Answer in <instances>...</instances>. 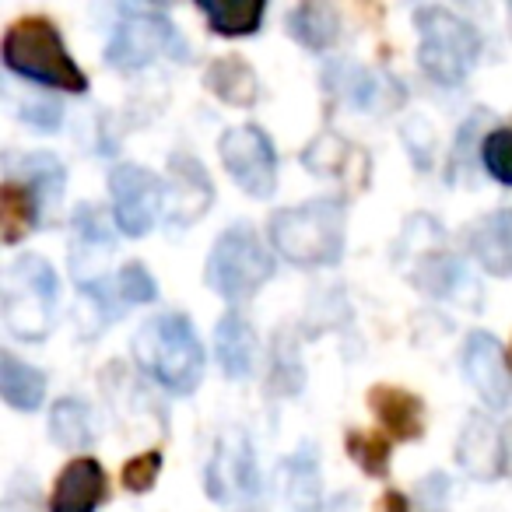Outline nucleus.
<instances>
[{
    "label": "nucleus",
    "mask_w": 512,
    "mask_h": 512,
    "mask_svg": "<svg viewBox=\"0 0 512 512\" xmlns=\"http://www.w3.org/2000/svg\"><path fill=\"white\" fill-rule=\"evenodd\" d=\"M134 358L155 383L179 397L197 390L204 376V348L183 313H162L144 323L134 337Z\"/></svg>",
    "instance_id": "f257e3e1"
},
{
    "label": "nucleus",
    "mask_w": 512,
    "mask_h": 512,
    "mask_svg": "<svg viewBox=\"0 0 512 512\" xmlns=\"http://www.w3.org/2000/svg\"><path fill=\"white\" fill-rule=\"evenodd\" d=\"M344 204L334 197L309 200L271 214V242L295 267H330L344 253Z\"/></svg>",
    "instance_id": "f03ea898"
},
{
    "label": "nucleus",
    "mask_w": 512,
    "mask_h": 512,
    "mask_svg": "<svg viewBox=\"0 0 512 512\" xmlns=\"http://www.w3.org/2000/svg\"><path fill=\"white\" fill-rule=\"evenodd\" d=\"M4 64L15 71L18 78H29L36 85L60 88V92H85L88 78L74 57L67 53L64 39H60L57 25L50 18H22L8 29L4 36Z\"/></svg>",
    "instance_id": "7ed1b4c3"
},
{
    "label": "nucleus",
    "mask_w": 512,
    "mask_h": 512,
    "mask_svg": "<svg viewBox=\"0 0 512 512\" xmlns=\"http://www.w3.org/2000/svg\"><path fill=\"white\" fill-rule=\"evenodd\" d=\"M60 302V281L57 271L46 264L43 256L25 253L8 267V281H4V323L15 337L22 341H46L53 330V309Z\"/></svg>",
    "instance_id": "20e7f679"
},
{
    "label": "nucleus",
    "mask_w": 512,
    "mask_h": 512,
    "mask_svg": "<svg viewBox=\"0 0 512 512\" xmlns=\"http://www.w3.org/2000/svg\"><path fill=\"white\" fill-rule=\"evenodd\" d=\"M414 25H418L421 36L418 60L428 78L449 88L463 85L470 67L477 64V53H481V39H477L474 25L463 22L453 11L435 8V4L414 11Z\"/></svg>",
    "instance_id": "39448f33"
},
{
    "label": "nucleus",
    "mask_w": 512,
    "mask_h": 512,
    "mask_svg": "<svg viewBox=\"0 0 512 512\" xmlns=\"http://www.w3.org/2000/svg\"><path fill=\"white\" fill-rule=\"evenodd\" d=\"M274 274V256L249 225H232L218 235L207 260V285L228 302H242L264 288Z\"/></svg>",
    "instance_id": "423d86ee"
},
{
    "label": "nucleus",
    "mask_w": 512,
    "mask_h": 512,
    "mask_svg": "<svg viewBox=\"0 0 512 512\" xmlns=\"http://www.w3.org/2000/svg\"><path fill=\"white\" fill-rule=\"evenodd\" d=\"M155 57H172L176 64H186L190 50L165 15L151 8H137V4L120 8V25L106 46V64L116 71H141Z\"/></svg>",
    "instance_id": "0eeeda50"
},
{
    "label": "nucleus",
    "mask_w": 512,
    "mask_h": 512,
    "mask_svg": "<svg viewBox=\"0 0 512 512\" xmlns=\"http://www.w3.org/2000/svg\"><path fill=\"white\" fill-rule=\"evenodd\" d=\"M218 155L225 162L228 176L249 193L264 200L278 186V155H274L271 137L260 127H232L218 144Z\"/></svg>",
    "instance_id": "6e6552de"
},
{
    "label": "nucleus",
    "mask_w": 512,
    "mask_h": 512,
    "mask_svg": "<svg viewBox=\"0 0 512 512\" xmlns=\"http://www.w3.org/2000/svg\"><path fill=\"white\" fill-rule=\"evenodd\" d=\"M207 495L214 502H249L260 495V470H256L253 442L242 428H228L214 446L207 463Z\"/></svg>",
    "instance_id": "1a4fd4ad"
},
{
    "label": "nucleus",
    "mask_w": 512,
    "mask_h": 512,
    "mask_svg": "<svg viewBox=\"0 0 512 512\" xmlns=\"http://www.w3.org/2000/svg\"><path fill=\"white\" fill-rule=\"evenodd\" d=\"M109 193H113L116 225L130 239H141L155 225V214L165 200L162 179L141 165H116L109 172Z\"/></svg>",
    "instance_id": "9d476101"
},
{
    "label": "nucleus",
    "mask_w": 512,
    "mask_h": 512,
    "mask_svg": "<svg viewBox=\"0 0 512 512\" xmlns=\"http://www.w3.org/2000/svg\"><path fill=\"white\" fill-rule=\"evenodd\" d=\"M463 376L484 407L505 411L512 404V362L505 358L502 344L484 330L470 334L463 344Z\"/></svg>",
    "instance_id": "9b49d317"
},
{
    "label": "nucleus",
    "mask_w": 512,
    "mask_h": 512,
    "mask_svg": "<svg viewBox=\"0 0 512 512\" xmlns=\"http://www.w3.org/2000/svg\"><path fill=\"white\" fill-rule=\"evenodd\" d=\"M214 186L207 179L204 165L193 155H172L169 158V193H165V214L172 225L186 228L190 221H197L200 214L211 207Z\"/></svg>",
    "instance_id": "f8f14e48"
},
{
    "label": "nucleus",
    "mask_w": 512,
    "mask_h": 512,
    "mask_svg": "<svg viewBox=\"0 0 512 512\" xmlns=\"http://www.w3.org/2000/svg\"><path fill=\"white\" fill-rule=\"evenodd\" d=\"M456 463L474 481H498L505 474V428L484 414H474L456 442Z\"/></svg>",
    "instance_id": "ddd939ff"
},
{
    "label": "nucleus",
    "mask_w": 512,
    "mask_h": 512,
    "mask_svg": "<svg viewBox=\"0 0 512 512\" xmlns=\"http://www.w3.org/2000/svg\"><path fill=\"white\" fill-rule=\"evenodd\" d=\"M102 498H106V470L92 456H78L60 470L50 512H95Z\"/></svg>",
    "instance_id": "4468645a"
},
{
    "label": "nucleus",
    "mask_w": 512,
    "mask_h": 512,
    "mask_svg": "<svg viewBox=\"0 0 512 512\" xmlns=\"http://www.w3.org/2000/svg\"><path fill=\"white\" fill-rule=\"evenodd\" d=\"M369 407L390 439L414 442L425 432V407L414 393L400 390V386H372Z\"/></svg>",
    "instance_id": "2eb2a0df"
},
{
    "label": "nucleus",
    "mask_w": 512,
    "mask_h": 512,
    "mask_svg": "<svg viewBox=\"0 0 512 512\" xmlns=\"http://www.w3.org/2000/svg\"><path fill=\"white\" fill-rule=\"evenodd\" d=\"M470 253L495 278H512V211H495L470 232Z\"/></svg>",
    "instance_id": "dca6fc26"
},
{
    "label": "nucleus",
    "mask_w": 512,
    "mask_h": 512,
    "mask_svg": "<svg viewBox=\"0 0 512 512\" xmlns=\"http://www.w3.org/2000/svg\"><path fill=\"white\" fill-rule=\"evenodd\" d=\"M214 355L228 379H242L253 372V355H256V337L253 327L246 323L242 313H225L214 327Z\"/></svg>",
    "instance_id": "f3484780"
},
{
    "label": "nucleus",
    "mask_w": 512,
    "mask_h": 512,
    "mask_svg": "<svg viewBox=\"0 0 512 512\" xmlns=\"http://www.w3.org/2000/svg\"><path fill=\"white\" fill-rule=\"evenodd\" d=\"M39 207H43V200H39V193L29 183L8 179V183L0 186V239L8 242V246L25 239L36 228Z\"/></svg>",
    "instance_id": "a211bd4d"
},
{
    "label": "nucleus",
    "mask_w": 512,
    "mask_h": 512,
    "mask_svg": "<svg viewBox=\"0 0 512 512\" xmlns=\"http://www.w3.org/2000/svg\"><path fill=\"white\" fill-rule=\"evenodd\" d=\"M0 393L15 411H39L46 400V376L11 351H0Z\"/></svg>",
    "instance_id": "6ab92c4d"
},
{
    "label": "nucleus",
    "mask_w": 512,
    "mask_h": 512,
    "mask_svg": "<svg viewBox=\"0 0 512 512\" xmlns=\"http://www.w3.org/2000/svg\"><path fill=\"white\" fill-rule=\"evenodd\" d=\"M204 85L228 106H253L256 102V74L242 57H218L204 71Z\"/></svg>",
    "instance_id": "aec40b11"
},
{
    "label": "nucleus",
    "mask_w": 512,
    "mask_h": 512,
    "mask_svg": "<svg viewBox=\"0 0 512 512\" xmlns=\"http://www.w3.org/2000/svg\"><path fill=\"white\" fill-rule=\"evenodd\" d=\"M288 32L292 39H299L306 50L323 53L341 39V18L330 4H299L288 15Z\"/></svg>",
    "instance_id": "412c9836"
},
{
    "label": "nucleus",
    "mask_w": 512,
    "mask_h": 512,
    "mask_svg": "<svg viewBox=\"0 0 512 512\" xmlns=\"http://www.w3.org/2000/svg\"><path fill=\"white\" fill-rule=\"evenodd\" d=\"M285 495L295 512H320L323 484L313 446H302L299 453L285 460Z\"/></svg>",
    "instance_id": "4be33fe9"
},
{
    "label": "nucleus",
    "mask_w": 512,
    "mask_h": 512,
    "mask_svg": "<svg viewBox=\"0 0 512 512\" xmlns=\"http://www.w3.org/2000/svg\"><path fill=\"white\" fill-rule=\"evenodd\" d=\"M200 11L207 15V25L218 36H253L264 22L267 4L264 0H228V4H214V0H200Z\"/></svg>",
    "instance_id": "5701e85b"
},
{
    "label": "nucleus",
    "mask_w": 512,
    "mask_h": 512,
    "mask_svg": "<svg viewBox=\"0 0 512 512\" xmlns=\"http://www.w3.org/2000/svg\"><path fill=\"white\" fill-rule=\"evenodd\" d=\"M421 264L418 271H414V285L421 288V292L435 295V299H446L449 292L456 288V281L463 278L460 264H456V256H449L442 246L435 249H421Z\"/></svg>",
    "instance_id": "b1692460"
},
{
    "label": "nucleus",
    "mask_w": 512,
    "mask_h": 512,
    "mask_svg": "<svg viewBox=\"0 0 512 512\" xmlns=\"http://www.w3.org/2000/svg\"><path fill=\"white\" fill-rule=\"evenodd\" d=\"M50 435L64 449H85L92 442V414H88V407L74 397L57 400V407L50 414Z\"/></svg>",
    "instance_id": "393cba45"
},
{
    "label": "nucleus",
    "mask_w": 512,
    "mask_h": 512,
    "mask_svg": "<svg viewBox=\"0 0 512 512\" xmlns=\"http://www.w3.org/2000/svg\"><path fill=\"white\" fill-rule=\"evenodd\" d=\"M22 172H25V183L39 193L43 207H53L60 204L64 197V186H67V172H64V162L46 151H36V155H25L22 158Z\"/></svg>",
    "instance_id": "a878e982"
},
{
    "label": "nucleus",
    "mask_w": 512,
    "mask_h": 512,
    "mask_svg": "<svg viewBox=\"0 0 512 512\" xmlns=\"http://www.w3.org/2000/svg\"><path fill=\"white\" fill-rule=\"evenodd\" d=\"M330 81H334V92L337 99H344L348 106L355 109H369L379 95V85H376V74L365 71V67H355V64H341V67H330Z\"/></svg>",
    "instance_id": "bb28decb"
},
{
    "label": "nucleus",
    "mask_w": 512,
    "mask_h": 512,
    "mask_svg": "<svg viewBox=\"0 0 512 512\" xmlns=\"http://www.w3.org/2000/svg\"><path fill=\"white\" fill-rule=\"evenodd\" d=\"M344 446H348L351 460L369 477H386V470H390V439L383 432H358V428H351Z\"/></svg>",
    "instance_id": "cd10ccee"
},
{
    "label": "nucleus",
    "mask_w": 512,
    "mask_h": 512,
    "mask_svg": "<svg viewBox=\"0 0 512 512\" xmlns=\"http://www.w3.org/2000/svg\"><path fill=\"white\" fill-rule=\"evenodd\" d=\"M344 155H355V148L344 137L323 134L313 141V148L302 151V162L320 176H344Z\"/></svg>",
    "instance_id": "c85d7f7f"
},
{
    "label": "nucleus",
    "mask_w": 512,
    "mask_h": 512,
    "mask_svg": "<svg viewBox=\"0 0 512 512\" xmlns=\"http://www.w3.org/2000/svg\"><path fill=\"white\" fill-rule=\"evenodd\" d=\"M116 295H120L123 306H144V302L158 299V285L148 274L144 264H123L120 274H116Z\"/></svg>",
    "instance_id": "c756f323"
},
{
    "label": "nucleus",
    "mask_w": 512,
    "mask_h": 512,
    "mask_svg": "<svg viewBox=\"0 0 512 512\" xmlns=\"http://www.w3.org/2000/svg\"><path fill=\"white\" fill-rule=\"evenodd\" d=\"M481 162L498 183L512 186V130H491L481 144Z\"/></svg>",
    "instance_id": "7c9ffc66"
},
{
    "label": "nucleus",
    "mask_w": 512,
    "mask_h": 512,
    "mask_svg": "<svg viewBox=\"0 0 512 512\" xmlns=\"http://www.w3.org/2000/svg\"><path fill=\"white\" fill-rule=\"evenodd\" d=\"M74 232L85 239V246H109L113 242V218L102 207L85 204L74 211Z\"/></svg>",
    "instance_id": "2f4dec72"
},
{
    "label": "nucleus",
    "mask_w": 512,
    "mask_h": 512,
    "mask_svg": "<svg viewBox=\"0 0 512 512\" xmlns=\"http://www.w3.org/2000/svg\"><path fill=\"white\" fill-rule=\"evenodd\" d=\"M162 474V453L158 449H148V453L134 456V460L123 467V488L141 495V491H151Z\"/></svg>",
    "instance_id": "473e14b6"
},
{
    "label": "nucleus",
    "mask_w": 512,
    "mask_h": 512,
    "mask_svg": "<svg viewBox=\"0 0 512 512\" xmlns=\"http://www.w3.org/2000/svg\"><path fill=\"white\" fill-rule=\"evenodd\" d=\"M22 120L39 130H57L60 120H64V109L53 106V102H29V106H22Z\"/></svg>",
    "instance_id": "72a5a7b5"
},
{
    "label": "nucleus",
    "mask_w": 512,
    "mask_h": 512,
    "mask_svg": "<svg viewBox=\"0 0 512 512\" xmlns=\"http://www.w3.org/2000/svg\"><path fill=\"white\" fill-rule=\"evenodd\" d=\"M379 512H411V505H407V498L400 491H386L379 498Z\"/></svg>",
    "instance_id": "f704fd0d"
},
{
    "label": "nucleus",
    "mask_w": 512,
    "mask_h": 512,
    "mask_svg": "<svg viewBox=\"0 0 512 512\" xmlns=\"http://www.w3.org/2000/svg\"><path fill=\"white\" fill-rule=\"evenodd\" d=\"M505 474H512V425L505 428Z\"/></svg>",
    "instance_id": "c9c22d12"
},
{
    "label": "nucleus",
    "mask_w": 512,
    "mask_h": 512,
    "mask_svg": "<svg viewBox=\"0 0 512 512\" xmlns=\"http://www.w3.org/2000/svg\"><path fill=\"white\" fill-rule=\"evenodd\" d=\"M509 362H512V348H509Z\"/></svg>",
    "instance_id": "e433bc0d"
},
{
    "label": "nucleus",
    "mask_w": 512,
    "mask_h": 512,
    "mask_svg": "<svg viewBox=\"0 0 512 512\" xmlns=\"http://www.w3.org/2000/svg\"><path fill=\"white\" fill-rule=\"evenodd\" d=\"M509 18H512V4H509Z\"/></svg>",
    "instance_id": "4c0bfd02"
}]
</instances>
